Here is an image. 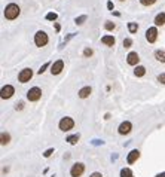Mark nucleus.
<instances>
[{
  "mask_svg": "<svg viewBox=\"0 0 165 177\" xmlns=\"http://www.w3.org/2000/svg\"><path fill=\"white\" fill-rule=\"evenodd\" d=\"M19 13H21V9H19V6L15 4V3H9V4L4 7V18L9 19V21L16 19V18L19 16Z\"/></svg>",
  "mask_w": 165,
  "mask_h": 177,
  "instance_id": "nucleus-1",
  "label": "nucleus"
},
{
  "mask_svg": "<svg viewBox=\"0 0 165 177\" xmlns=\"http://www.w3.org/2000/svg\"><path fill=\"white\" fill-rule=\"evenodd\" d=\"M49 42V37H48V34L45 33V31H42L39 30L36 34H34V43L37 48H43V46H46Z\"/></svg>",
  "mask_w": 165,
  "mask_h": 177,
  "instance_id": "nucleus-2",
  "label": "nucleus"
},
{
  "mask_svg": "<svg viewBox=\"0 0 165 177\" xmlns=\"http://www.w3.org/2000/svg\"><path fill=\"white\" fill-rule=\"evenodd\" d=\"M58 127H60V130H61L63 133H67V131L73 130V127H75V121H73L72 118L66 116V118H63V119L60 121Z\"/></svg>",
  "mask_w": 165,
  "mask_h": 177,
  "instance_id": "nucleus-3",
  "label": "nucleus"
},
{
  "mask_svg": "<svg viewBox=\"0 0 165 177\" xmlns=\"http://www.w3.org/2000/svg\"><path fill=\"white\" fill-rule=\"evenodd\" d=\"M42 97V89L39 87H33L27 91V100L28 101H37Z\"/></svg>",
  "mask_w": 165,
  "mask_h": 177,
  "instance_id": "nucleus-4",
  "label": "nucleus"
},
{
  "mask_svg": "<svg viewBox=\"0 0 165 177\" xmlns=\"http://www.w3.org/2000/svg\"><path fill=\"white\" fill-rule=\"evenodd\" d=\"M31 78H33V70H31V69H22V70L18 73V81H19L21 84L30 82Z\"/></svg>",
  "mask_w": 165,
  "mask_h": 177,
  "instance_id": "nucleus-5",
  "label": "nucleus"
},
{
  "mask_svg": "<svg viewBox=\"0 0 165 177\" xmlns=\"http://www.w3.org/2000/svg\"><path fill=\"white\" fill-rule=\"evenodd\" d=\"M83 173H85V165L82 162H76L70 168V176L72 177H81Z\"/></svg>",
  "mask_w": 165,
  "mask_h": 177,
  "instance_id": "nucleus-6",
  "label": "nucleus"
},
{
  "mask_svg": "<svg viewBox=\"0 0 165 177\" xmlns=\"http://www.w3.org/2000/svg\"><path fill=\"white\" fill-rule=\"evenodd\" d=\"M146 39L149 43H155L158 39V28L156 27H150L146 30Z\"/></svg>",
  "mask_w": 165,
  "mask_h": 177,
  "instance_id": "nucleus-7",
  "label": "nucleus"
},
{
  "mask_svg": "<svg viewBox=\"0 0 165 177\" xmlns=\"http://www.w3.org/2000/svg\"><path fill=\"white\" fill-rule=\"evenodd\" d=\"M15 94V89L12 85H4L1 91H0V97H1V100H7V98H10L12 95Z\"/></svg>",
  "mask_w": 165,
  "mask_h": 177,
  "instance_id": "nucleus-8",
  "label": "nucleus"
},
{
  "mask_svg": "<svg viewBox=\"0 0 165 177\" xmlns=\"http://www.w3.org/2000/svg\"><path fill=\"white\" fill-rule=\"evenodd\" d=\"M64 69V61L63 60H57L52 66H51V73L52 75H60Z\"/></svg>",
  "mask_w": 165,
  "mask_h": 177,
  "instance_id": "nucleus-9",
  "label": "nucleus"
},
{
  "mask_svg": "<svg viewBox=\"0 0 165 177\" xmlns=\"http://www.w3.org/2000/svg\"><path fill=\"white\" fill-rule=\"evenodd\" d=\"M131 130H132V124H131L129 121H125V122H122V124L119 125V128H118V133L121 134V135H125V134H129V133H131Z\"/></svg>",
  "mask_w": 165,
  "mask_h": 177,
  "instance_id": "nucleus-10",
  "label": "nucleus"
},
{
  "mask_svg": "<svg viewBox=\"0 0 165 177\" xmlns=\"http://www.w3.org/2000/svg\"><path fill=\"white\" fill-rule=\"evenodd\" d=\"M138 61H140V57H138L137 52H129V54L126 55V63H128L129 66H137Z\"/></svg>",
  "mask_w": 165,
  "mask_h": 177,
  "instance_id": "nucleus-11",
  "label": "nucleus"
},
{
  "mask_svg": "<svg viewBox=\"0 0 165 177\" xmlns=\"http://www.w3.org/2000/svg\"><path fill=\"white\" fill-rule=\"evenodd\" d=\"M138 158H140V150H138V149H134V150H131V152L128 153L126 162H128V164H134V162H137Z\"/></svg>",
  "mask_w": 165,
  "mask_h": 177,
  "instance_id": "nucleus-12",
  "label": "nucleus"
},
{
  "mask_svg": "<svg viewBox=\"0 0 165 177\" xmlns=\"http://www.w3.org/2000/svg\"><path fill=\"white\" fill-rule=\"evenodd\" d=\"M101 43L107 45V46H115V43H116V40H115V37L113 36H103L101 37Z\"/></svg>",
  "mask_w": 165,
  "mask_h": 177,
  "instance_id": "nucleus-13",
  "label": "nucleus"
},
{
  "mask_svg": "<svg viewBox=\"0 0 165 177\" xmlns=\"http://www.w3.org/2000/svg\"><path fill=\"white\" fill-rule=\"evenodd\" d=\"M153 22H155V25H156V27L164 25V24H165V13H164V12L158 13V15L155 16V21H153Z\"/></svg>",
  "mask_w": 165,
  "mask_h": 177,
  "instance_id": "nucleus-14",
  "label": "nucleus"
},
{
  "mask_svg": "<svg viewBox=\"0 0 165 177\" xmlns=\"http://www.w3.org/2000/svg\"><path fill=\"white\" fill-rule=\"evenodd\" d=\"M91 92H92V89L89 88V87H83V88L79 91V97H81V98H88V97L91 95Z\"/></svg>",
  "mask_w": 165,
  "mask_h": 177,
  "instance_id": "nucleus-15",
  "label": "nucleus"
},
{
  "mask_svg": "<svg viewBox=\"0 0 165 177\" xmlns=\"http://www.w3.org/2000/svg\"><path fill=\"white\" fill-rule=\"evenodd\" d=\"M155 58H156L159 63H165V51H162V49L155 51Z\"/></svg>",
  "mask_w": 165,
  "mask_h": 177,
  "instance_id": "nucleus-16",
  "label": "nucleus"
},
{
  "mask_svg": "<svg viewBox=\"0 0 165 177\" xmlns=\"http://www.w3.org/2000/svg\"><path fill=\"white\" fill-rule=\"evenodd\" d=\"M134 75H135L137 78H141V76H144V75H146V69H144L143 66H137V67H135V70H134Z\"/></svg>",
  "mask_w": 165,
  "mask_h": 177,
  "instance_id": "nucleus-17",
  "label": "nucleus"
},
{
  "mask_svg": "<svg viewBox=\"0 0 165 177\" xmlns=\"http://www.w3.org/2000/svg\"><path fill=\"white\" fill-rule=\"evenodd\" d=\"M79 134H73V135H69L67 138H66V141L69 143V144H76L78 141H79Z\"/></svg>",
  "mask_w": 165,
  "mask_h": 177,
  "instance_id": "nucleus-18",
  "label": "nucleus"
},
{
  "mask_svg": "<svg viewBox=\"0 0 165 177\" xmlns=\"http://www.w3.org/2000/svg\"><path fill=\"white\" fill-rule=\"evenodd\" d=\"M0 140H1L0 143H1V144L4 146V144H7V143L10 141V135H9L7 133H4V131H3V133L0 134Z\"/></svg>",
  "mask_w": 165,
  "mask_h": 177,
  "instance_id": "nucleus-19",
  "label": "nucleus"
},
{
  "mask_svg": "<svg viewBox=\"0 0 165 177\" xmlns=\"http://www.w3.org/2000/svg\"><path fill=\"white\" fill-rule=\"evenodd\" d=\"M128 30H129V33H137L138 24H137V22H129V24H128Z\"/></svg>",
  "mask_w": 165,
  "mask_h": 177,
  "instance_id": "nucleus-20",
  "label": "nucleus"
},
{
  "mask_svg": "<svg viewBox=\"0 0 165 177\" xmlns=\"http://www.w3.org/2000/svg\"><path fill=\"white\" fill-rule=\"evenodd\" d=\"M121 177H134V176H132V171L129 168H122L121 170Z\"/></svg>",
  "mask_w": 165,
  "mask_h": 177,
  "instance_id": "nucleus-21",
  "label": "nucleus"
},
{
  "mask_svg": "<svg viewBox=\"0 0 165 177\" xmlns=\"http://www.w3.org/2000/svg\"><path fill=\"white\" fill-rule=\"evenodd\" d=\"M57 16H58V15H57L55 12H49V13L46 15V19H49V21H55Z\"/></svg>",
  "mask_w": 165,
  "mask_h": 177,
  "instance_id": "nucleus-22",
  "label": "nucleus"
},
{
  "mask_svg": "<svg viewBox=\"0 0 165 177\" xmlns=\"http://www.w3.org/2000/svg\"><path fill=\"white\" fill-rule=\"evenodd\" d=\"M140 3L143 6H152L153 3H156V0H140Z\"/></svg>",
  "mask_w": 165,
  "mask_h": 177,
  "instance_id": "nucleus-23",
  "label": "nucleus"
},
{
  "mask_svg": "<svg viewBox=\"0 0 165 177\" xmlns=\"http://www.w3.org/2000/svg\"><path fill=\"white\" fill-rule=\"evenodd\" d=\"M85 21H86V15H82V16H79V18H76V19H75V22H76L78 25H81V24H83Z\"/></svg>",
  "mask_w": 165,
  "mask_h": 177,
  "instance_id": "nucleus-24",
  "label": "nucleus"
},
{
  "mask_svg": "<svg viewBox=\"0 0 165 177\" xmlns=\"http://www.w3.org/2000/svg\"><path fill=\"white\" fill-rule=\"evenodd\" d=\"M115 27H116V25H115L113 22H110V21H107V22L104 24V28H106V30H115Z\"/></svg>",
  "mask_w": 165,
  "mask_h": 177,
  "instance_id": "nucleus-25",
  "label": "nucleus"
},
{
  "mask_svg": "<svg viewBox=\"0 0 165 177\" xmlns=\"http://www.w3.org/2000/svg\"><path fill=\"white\" fill-rule=\"evenodd\" d=\"M54 153V147H51V149H48V150H45V153H43V156L45 158H49L51 155Z\"/></svg>",
  "mask_w": 165,
  "mask_h": 177,
  "instance_id": "nucleus-26",
  "label": "nucleus"
},
{
  "mask_svg": "<svg viewBox=\"0 0 165 177\" xmlns=\"http://www.w3.org/2000/svg\"><path fill=\"white\" fill-rule=\"evenodd\" d=\"M158 82H159V84H164V85H165V73H161V75L158 76Z\"/></svg>",
  "mask_w": 165,
  "mask_h": 177,
  "instance_id": "nucleus-27",
  "label": "nucleus"
},
{
  "mask_svg": "<svg viewBox=\"0 0 165 177\" xmlns=\"http://www.w3.org/2000/svg\"><path fill=\"white\" fill-rule=\"evenodd\" d=\"M92 54H94V52H92V49H89V48H86V49L83 51V55H85V57H91Z\"/></svg>",
  "mask_w": 165,
  "mask_h": 177,
  "instance_id": "nucleus-28",
  "label": "nucleus"
},
{
  "mask_svg": "<svg viewBox=\"0 0 165 177\" xmlns=\"http://www.w3.org/2000/svg\"><path fill=\"white\" fill-rule=\"evenodd\" d=\"M131 45H132V40H131V39H124V46L125 48H131Z\"/></svg>",
  "mask_w": 165,
  "mask_h": 177,
  "instance_id": "nucleus-29",
  "label": "nucleus"
},
{
  "mask_svg": "<svg viewBox=\"0 0 165 177\" xmlns=\"http://www.w3.org/2000/svg\"><path fill=\"white\" fill-rule=\"evenodd\" d=\"M49 66H51L49 63H46V64H43V66H42V67H40V70H39V75H42V73H43V72H45V70H46V69H48Z\"/></svg>",
  "mask_w": 165,
  "mask_h": 177,
  "instance_id": "nucleus-30",
  "label": "nucleus"
},
{
  "mask_svg": "<svg viewBox=\"0 0 165 177\" xmlns=\"http://www.w3.org/2000/svg\"><path fill=\"white\" fill-rule=\"evenodd\" d=\"M22 107H24V103H22V101H19V103L15 104V109H16V110H21Z\"/></svg>",
  "mask_w": 165,
  "mask_h": 177,
  "instance_id": "nucleus-31",
  "label": "nucleus"
},
{
  "mask_svg": "<svg viewBox=\"0 0 165 177\" xmlns=\"http://www.w3.org/2000/svg\"><path fill=\"white\" fill-rule=\"evenodd\" d=\"M89 177H103V174H101V173H97V171H95V173H92V174H91Z\"/></svg>",
  "mask_w": 165,
  "mask_h": 177,
  "instance_id": "nucleus-32",
  "label": "nucleus"
},
{
  "mask_svg": "<svg viewBox=\"0 0 165 177\" xmlns=\"http://www.w3.org/2000/svg\"><path fill=\"white\" fill-rule=\"evenodd\" d=\"M107 7L112 10V9H113V3H112V1H109V3H107Z\"/></svg>",
  "mask_w": 165,
  "mask_h": 177,
  "instance_id": "nucleus-33",
  "label": "nucleus"
},
{
  "mask_svg": "<svg viewBox=\"0 0 165 177\" xmlns=\"http://www.w3.org/2000/svg\"><path fill=\"white\" fill-rule=\"evenodd\" d=\"M156 177H165V171H164V173H159V174H156Z\"/></svg>",
  "mask_w": 165,
  "mask_h": 177,
  "instance_id": "nucleus-34",
  "label": "nucleus"
},
{
  "mask_svg": "<svg viewBox=\"0 0 165 177\" xmlns=\"http://www.w3.org/2000/svg\"><path fill=\"white\" fill-rule=\"evenodd\" d=\"M121 1H124V0H121Z\"/></svg>",
  "mask_w": 165,
  "mask_h": 177,
  "instance_id": "nucleus-35",
  "label": "nucleus"
}]
</instances>
